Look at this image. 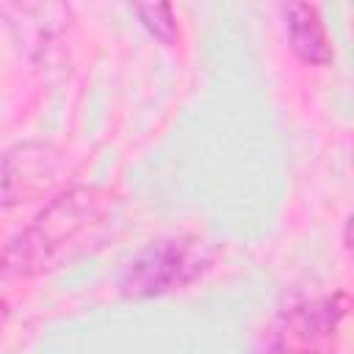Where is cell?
<instances>
[{
  "instance_id": "1",
  "label": "cell",
  "mask_w": 354,
  "mask_h": 354,
  "mask_svg": "<svg viewBox=\"0 0 354 354\" xmlns=\"http://www.w3.org/2000/svg\"><path fill=\"white\" fill-rule=\"evenodd\" d=\"M111 207V194L102 188H72L55 196L0 254V274L30 277L53 268L77 241L91 232Z\"/></svg>"
},
{
  "instance_id": "2",
  "label": "cell",
  "mask_w": 354,
  "mask_h": 354,
  "mask_svg": "<svg viewBox=\"0 0 354 354\" xmlns=\"http://www.w3.org/2000/svg\"><path fill=\"white\" fill-rule=\"evenodd\" d=\"M213 266V252L199 238H160L136 252L122 274L119 290L130 299H152L183 290Z\"/></svg>"
},
{
  "instance_id": "3",
  "label": "cell",
  "mask_w": 354,
  "mask_h": 354,
  "mask_svg": "<svg viewBox=\"0 0 354 354\" xmlns=\"http://www.w3.org/2000/svg\"><path fill=\"white\" fill-rule=\"evenodd\" d=\"M58 169V155L44 144H25L0 158V207L25 202L44 191Z\"/></svg>"
},
{
  "instance_id": "4",
  "label": "cell",
  "mask_w": 354,
  "mask_h": 354,
  "mask_svg": "<svg viewBox=\"0 0 354 354\" xmlns=\"http://www.w3.org/2000/svg\"><path fill=\"white\" fill-rule=\"evenodd\" d=\"M282 22L290 39L293 53L313 66L329 64L332 61V41L329 33L318 17V8L307 6V3H293V6H282Z\"/></svg>"
},
{
  "instance_id": "5",
  "label": "cell",
  "mask_w": 354,
  "mask_h": 354,
  "mask_svg": "<svg viewBox=\"0 0 354 354\" xmlns=\"http://www.w3.org/2000/svg\"><path fill=\"white\" fill-rule=\"evenodd\" d=\"M141 19V25L160 41L171 44L177 39V19H174V11L169 6H160V3H149V6H136L133 8Z\"/></svg>"
}]
</instances>
